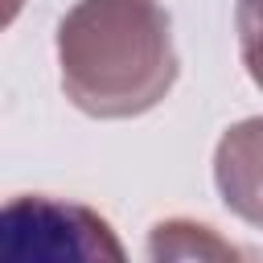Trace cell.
Segmentation results:
<instances>
[{"label":"cell","instance_id":"obj_3","mask_svg":"<svg viewBox=\"0 0 263 263\" xmlns=\"http://www.w3.org/2000/svg\"><path fill=\"white\" fill-rule=\"evenodd\" d=\"M214 185L234 218L263 230V115L222 132L214 148Z\"/></svg>","mask_w":263,"mask_h":263},{"label":"cell","instance_id":"obj_4","mask_svg":"<svg viewBox=\"0 0 263 263\" xmlns=\"http://www.w3.org/2000/svg\"><path fill=\"white\" fill-rule=\"evenodd\" d=\"M148 255L152 259H238V247L218 238L214 226L189 222V218H168L156 222L148 234Z\"/></svg>","mask_w":263,"mask_h":263},{"label":"cell","instance_id":"obj_2","mask_svg":"<svg viewBox=\"0 0 263 263\" xmlns=\"http://www.w3.org/2000/svg\"><path fill=\"white\" fill-rule=\"evenodd\" d=\"M4 255L8 259H123V242L111 222L82 205L45 193H21L0 214Z\"/></svg>","mask_w":263,"mask_h":263},{"label":"cell","instance_id":"obj_5","mask_svg":"<svg viewBox=\"0 0 263 263\" xmlns=\"http://www.w3.org/2000/svg\"><path fill=\"white\" fill-rule=\"evenodd\" d=\"M234 29H238V58H242L251 82L263 90V0H238Z\"/></svg>","mask_w":263,"mask_h":263},{"label":"cell","instance_id":"obj_1","mask_svg":"<svg viewBox=\"0 0 263 263\" xmlns=\"http://www.w3.org/2000/svg\"><path fill=\"white\" fill-rule=\"evenodd\" d=\"M66 99L95 119H136L177 82L173 16L160 0H78L58 21Z\"/></svg>","mask_w":263,"mask_h":263}]
</instances>
